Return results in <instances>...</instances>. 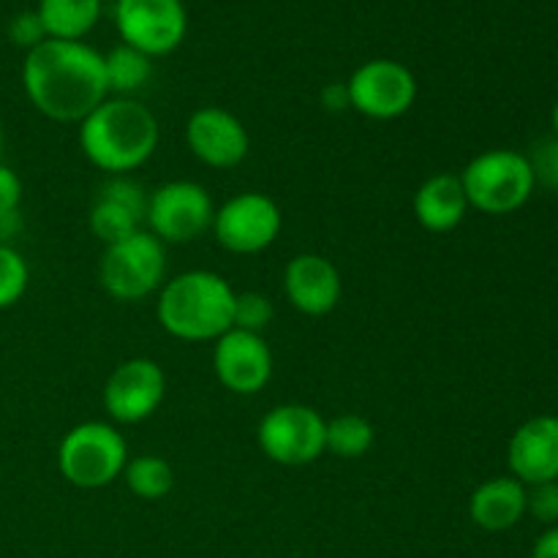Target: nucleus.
Masks as SVG:
<instances>
[{
	"instance_id": "obj_1",
	"label": "nucleus",
	"mask_w": 558,
	"mask_h": 558,
	"mask_svg": "<svg viewBox=\"0 0 558 558\" xmlns=\"http://www.w3.org/2000/svg\"><path fill=\"white\" fill-rule=\"evenodd\" d=\"M22 87L44 118L80 125L109 98L104 54L85 41L47 38L25 52Z\"/></svg>"
},
{
	"instance_id": "obj_2",
	"label": "nucleus",
	"mask_w": 558,
	"mask_h": 558,
	"mask_svg": "<svg viewBox=\"0 0 558 558\" xmlns=\"http://www.w3.org/2000/svg\"><path fill=\"white\" fill-rule=\"evenodd\" d=\"M161 129L150 109L136 98L109 96L80 123L82 156L96 169L129 174L156 153Z\"/></svg>"
},
{
	"instance_id": "obj_3",
	"label": "nucleus",
	"mask_w": 558,
	"mask_h": 558,
	"mask_svg": "<svg viewBox=\"0 0 558 558\" xmlns=\"http://www.w3.org/2000/svg\"><path fill=\"white\" fill-rule=\"evenodd\" d=\"M234 289L213 270H185L158 292L156 319L167 336L189 343L218 341L232 330Z\"/></svg>"
},
{
	"instance_id": "obj_4",
	"label": "nucleus",
	"mask_w": 558,
	"mask_h": 558,
	"mask_svg": "<svg viewBox=\"0 0 558 558\" xmlns=\"http://www.w3.org/2000/svg\"><path fill=\"white\" fill-rule=\"evenodd\" d=\"M469 207L485 216H510L532 199L534 172L523 153L496 147L474 156L461 172Z\"/></svg>"
},
{
	"instance_id": "obj_5",
	"label": "nucleus",
	"mask_w": 558,
	"mask_h": 558,
	"mask_svg": "<svg viewBox=\"0 0 558 558\" xmlns=\"http://www.w3.org/2000/svg\"><path fill=\"white\" fill-rule=\"evenodd\" d=\"M129 463L125 436L112 423L87 420L74 425L58 445L60 477L74 488H107L123 477Z\"/></svg>"
},
{
	"instance_id": "obj_6",
	"label": "nucleus",
	"mask_w": 558,
	"mask_h": 558,
	"mask_svg": "<svg viewBox=\"0 0 558 558\" xmlns=\"http://www.w3.org/2000/svg\"><path fill=\"white\" fill-rule=\"evenodd\" d=\"M98 283L118 303H140L167 283V245L147 229L104 245Z\"/></svg>"
},
{
	"instance_id": "obj_7",
	"label": "nucleus",
	"mask_w": 558,
	"mask_h": 558,
	"mask_svg": "<svg viewBox=\"0 0 558 558\" xmlns=\"http://www.w3.org/2000/svg\"><path fill=\"white\" fill-rule=\"evenodd\" d=\"M216 205L196 180H169L147 194L145 229L163 245H185L210 232Z\"/></svg>"
},
{
	"instance_id": "obj_8",
	"label": "nucleus",
	"mask_w": 558,
	"mask_h": 558,
	"mask_svg": "<svg viewBox=\"0 0 558 558\" xmlns=\"http://www.w3.org/2000/svg\"><path fill=\"white\" fill-rule=\"evenodd\" d=\"M327 420L305 403H281L262 417L256 441L278 466H308L325 456Z\"/></svg>"
},
{
	"instance_id": "obj_9",
	"label": "nucleus",
	"mask_w": 558,
	"mask_h": 558,
	"mask_svg": "<svg viewBox=\"0 0 558 558\" xmlns=\"http://www.w3.org/2000/svg\"><path fill=\"white\" fill-rule=\"evenodd\" d=\"M281 229L283 216L278 202L259 191H243L216 207L210 232L229 254L254 256L270 248Z\"/></svg>"
},
{
	"instance_id": "obj_10",
	"label": "nucleus",
	"mask_w": 558,
	"mask_h": 558,
	"mask_svg": "<svg viewBox=\"0 0 558 558\" xmlns=\"http://www.w3.org/2000/svg\"><path fill=\"white\" fill-rule=\"evenodd\" d=\"M114 27L120 44L163 58L185 41L189 11L183 0H114Z\"/></svg>"
},
{
	"instance_id": "obj_11",
	"label": "nucleus",
	"mask_w": 558,
	"mask_h": 558,
	"mask_svg": "<svg viewBox=\"0 0 558 558\" xmlns=\"http://www.w3.org/2000/svg\"><path fill=\"white\" fill-rule=\"evenodd\" d=\"M354 112L371 120H398L417 101V80L409 65L390 58L365 60L347 80Z\"/></svg>"
},
{
	"instance_id": "obj_12",
	"label": "nucleus",
	"mask_w": 558,
	"mask_h": 558,
	"mask_svg": "<svg viewBox=\"0 0 558 558\" xmlns=\"http://www.w3.org/2000/svg\"><path fill=\"white\" fill-rule=\"evenodd\" d=\"M167 398V374L150 357H131L120 363L104 381L101 403L118 425H140L161 409Z\"/></svg>"
},
{
	"instance_id": "obj_13",
	"label": "nucleus",
	"mask_w": 558,
	"mask_h": 558,
	"mask_svg": "<svg viewBox=\"0 0 558 558\" xmlns=\"http://www.w3.org/2000/svg\"><path fill=\"white\" fill-rule=\"evenodd\" d=\"M213 374L234 396H256L272 379L270 343L259 332L232 327L213 341Z\"/></svg>"
},
{
	"instance_id": "obj_14",
	"label": "nucleus",
	"mask_w": 558,
	"mask_h": 558,
	"mask_svg": "<svg viewBox=\"0 0 558 558\" xmlns=\"http://www.w3.org/2000/svg\"><path fill=\"white\" fill-rule=\"evenodd\" d=\"M185 145L196 161L210 169H234L251 150L243 120L223 107H199L185 123Z\"/></svg>"
},
{
	"instance_id": "obj_15",
	"label": "nucleus",
	"mask_w": 558,
	"mask_h": 558,
	"mask_svg": "<svg viewBox=\"0 0 558 558\" xmlns=\"http://www.w3.org/2000/svg\"><path fill=\"white\" fill-rule=\"evenodd\" d=\"M147 194L129 174H112L98 189L96 202L90 207V232L104 245H112L129 234L145 229Z\"/></svg>"
},
{
	"instance_id": "obj_16",
	"label": "nucleus",
	"mask_w": 558,
	"mask_h": 558,
	"mask_svg": "<svg viewBox=\"0 0 558 558\" xmlns=\"http://www.w3.org/2000/svg\"><path fill=\"white\" fill-rule=\"evenodd\" d=\"M283 294L305 316H327L343 298L341 270L322 254H298L283 270Z\"/></svg>"
},
{
	"instance_id": "obj_17",
	"label": "nucleus",
	"mask_w": 558,
	"mask_h": 558,
	"mask_svg": "<svg viewBox=\"0 0 558 558\" xmlns=\"http://www.w3.org/2000/svg\"><path fill=\"white\" fill-rule=\"evenodd\" d=\"M507 466L523 485L558 483V417L539 414L518 425L507 445Z\"/></svg>"
},
{
	"instance_id": "obj_18",
	"label": "nucleus",
	"mask_w": 558,
	"mask_h": 558,
	"mask_svg": "<svg viewBox=\"0 0 558 558\" xmlns=\"http://www.w3.org/2000/svg\"><path fill=\"white\" fill-rule=\"evenodd\" d=\"M412 210L425 232L445 234L461 227L466 213L472 210L466 191H463L461 174L436 172L428 180H423V185L414 191Z\"/></svg>"
},
{
	"instance_id": "obj_19",
	"label": "nucleus",
	"mask_w": 558,
	"mask_h": 558,
	"mask_svg": "<svg viewBox=\"0 0 558 558\" xmlns=\"http://www.w3.org/2000/svg\"><path fill=\"white\" fill-rule=\"evenodd\" d=\"M469 518L483 532H510L526 518V485L512 474L485 480L469 499Z\"/></svg>"
},
{
	"instance_id": "obj_20",
	"label": "nucleus",
	"mask_w": 558,
	"mask_h": 558,
	"mask_svg": "<svg viewBox=\"0 0 558 558\" xmlns=\"http://www.w3.org/2000/svg\"><path fill=\"white\" fill-rule=\"evenodd\" d=\"M104 0H38V20L47 38L82 41L101 20Z\"/></svg>"
},
{
	"instance_id": "obj_21",
	"label": "nucleus",
	"mask_w": 558,
	"mask_h": 558,
	"mask_svg": "<svg viewBox=\"0 0 558 558\" xmlns=\"http://www.w3.org/2000/svg\"><path fill=\"white\" fill-rule=\"evenodd\" d=\"M104 74H107L109 96L134 98V93L150 82L153 58L129 47V44H118L104 54Z\"/></svg>"
},
{
	"instance_id": "obj_22",
	"label": "nucleus",
	"mask_w": 558,
	"mask_h": 558,
	"mask_svg": "<svg viewBox=\"0 0 558 558\" xmlns=\"http://www.w3.org/2000/svg\"><path fill=\"white\" fill-rule=\"evenodd\" d=\"M376 441V430L363 414H338L327 420L325 452L343 458V461H357L368 456Z\"/></svg>"
},
{
	"instance_id": "obj_23",
	"label": "nucleus",
	"mask_w": 558,
	"mask_h": 558,
	"mask_svg": "<svg viewBox=\"0 0 558 558\" xmlns=\"http://www.w3.org/2000/svg\"><path fill=\"white\" fill-rule=\"evenodd\" d=\"M125 488L142 501H158L172 494L174 469L161 456H136L129 458L123 469Z\"/></svg>"
},
{
	"instance_id": "obj_24",
	"label": "nucleus",
	"mask_w": 558,
	"mask_h": 558,
	"mask_svg": "<svg viewBox=\"0 0 558 558\" xmlns=\"http://www.w3.org/2000/svg\"><path fill=\"white\" fill-rule=\"evenodd\" d=\"M22 229V180L0 161V245H11Z\"/></svg>"
},
{
	"instance_id": "obj_25",
	"label": "nucleus",
	"mask_w": 558,
	"mask_h": 558,
	"mask_svg": "<svg viewBox=\"0 0 558 558\" xmlns=\"http://www.w3.org/2000/svg\"><path fill=\"white\" fill-rule=\"evenodd\" d=\"M31 283L27 262L14 245H0V311L11 308L22 300Z\"/></svg>"
},
{
	"instance_id": "obj_26",
	"label": "nucleus",
	"mask_w": 558,
	"mask_h": 558,
	"mask_svg": "<svg viewBox=\"0 0 558 558\" xmlns=\"http://www.w3.org/2000/svg\"><path fill=\"white\" fill-rule=\"evenodd\" d=\"M276 316V305L262 292H238L234 294V330L245 332H265Z\"/></svg>"
},
{
	"instance_id": "obj_27",
	"label": "nucleus",
	"mask_w": 558,
	"mask_h": 558,
	"mask_svg": "<svg viewBox=\"0 0 558 558\" xmlns=\"http://www.w3.org/2000/svg\"><path fill=\"white\" fill-rule=\"evenodd\" d=\"M526 158L532 163L534 183L558 194V136L539 140Z\"/></svg>"
},
{
	"instance_id": "obj_28",
	"label": "nucleus",
	"mask_w": 558,
	"mask_h": 558,
	"mask_svg": "<svg viewBox=\"0 0 558 558\" xmlns=\"http://www.w3.org/2000/svg\"><path fill=\"white\" fill-rule=\"evenodd\" d=\"M526 515L543 526H558V483H539L526 488Z\"/></svg>"
},
{
	"instance_id": "obj_29",
	"label": "nucleus",
	"mask_w": 558,
	"mask_h": 558,
	"mask_svg": "<svg viewBox=\"0 0 558 558\" xmlns=\"http://www.w3.org/2000/svg\"><path fill=\"white\" fill-rule=\"evenodd\" d=\"M9 38L14 47H22L25 52H31L33 47L47 41V31H44L36 11H22V14H16L14 20L9 22Z\"/></svg>"
},
{
	"instance_id": "obj_30",
	"label": "nucleus",
	"mask_w": 558,
	"mask_h": 558,
	"mask_svg": "<svg viewBox=\"0 0 558 558\" xmlns=\"http://www.w3.org/2000/svg\"><path fill=\"white\" fill-rule=\"evenodd\" d=\"M319 98H322V107H325L327 112H347V109H352L347 82H330V85L322 87Z\"/></svg>"
},
{
	"instance_id": "obj_31",
	"label": "nucleus",
	"mask_w": 558,
	"mask_h": 558,
	"mask_svg": "<svg viewBox=\"0 0 558 558\" xmlns=\"http://www.w3.org/2000/svg\"><path fill=\"white\" fill-rule=\"evenodd\" d=\"M532 558H558V526L545 529L532 548Z\"/></svg>"
},
{
	"instance_id": "obj_32",
	"label": "nucleus",
	"mask_w": 558,
	"mask_h": 558,
	"mask_svg": "<svg viewBox=\"0 0 558 558\" xmlns=\"http://www.w3.org/2000/svg\"><path fill=\"white\" fill-rule=\"evenodd\" d=\"M550 123H554V136H558V101L554 104V112H550Z\"/></svg>"
},
{
	"instance_id": "obj_33",
	"label": "nucleus",
	"mask_w": 558,
	"mask_h": 558,
	"mask_svg": "<svg viewBox=\"0 0 558 558\" xmlns=\"http://www.w3.org/2000/svg\"><path fill=\"white\" fill-rule=\"evenodd\" d=\"M0 156H3V123H0Z\"/></svg>"
}]
</instances>
